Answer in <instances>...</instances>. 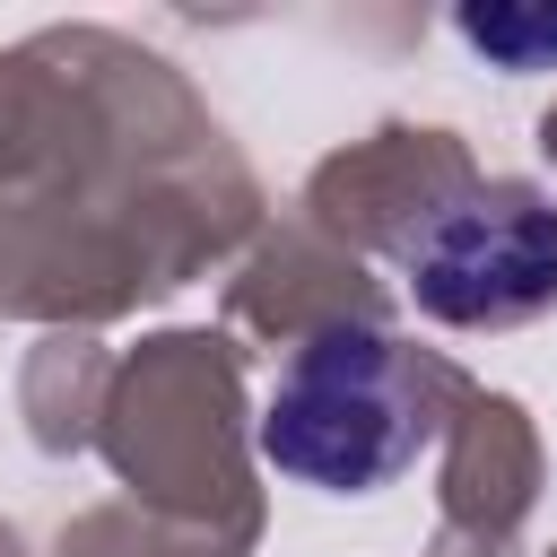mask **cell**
I'll list each match as a JSON object with an SVG mask.
<instances>
[{"mask_svg": "<svg viewBox=\"0 0 557 557\" xmlns=\"http://www.w3.org/2000/svg\"><path fill=\"white\" fill-rule=\"evenodd\" d=\"M426 435H435V366L374 322L313 331L261 409V461L331 496L392 487L426 453Z\"/></svg>", "mask_w": 557, "mask_h": 557, "instance_id": "cell-1", "label": "cell"}, {"mask_svg": "<svg viewBox=\"0 0 557 557\" xmlns=\"http://www.w3.org/2000/svg\"><path fill=\"white\" fill-rule=\"evenodd\" d=\"M409 296L453 331H505L557 305V209L531 183L453 191L409 235Z\"/></svg>", "mask_w": 557, "mask_h": 557, "instance_id": "cell-2", "label": "cell"}]
</instances>
